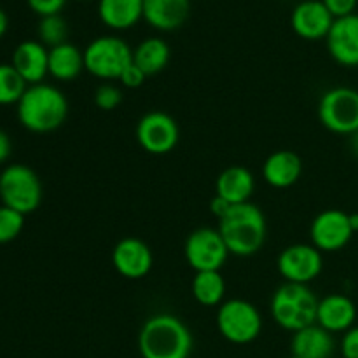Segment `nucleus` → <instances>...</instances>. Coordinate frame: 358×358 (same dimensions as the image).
Segmentation results:
<instances>
[{
	"label": "nucleus",
	"instance_id": "obj_1",
	"mask_svg": "<svg viewBox=\"0 0 358 358\" xmlns=\"http://www.w3.org/2000/svg\"><path fill=\"white\" fill-rule=\"evenodd\" d=\"M194 339L187 325L175 315L159 313L147 318L138 332L142 358H189Z\"/></svg>",
	"mask_w": 358,
	"mask_h": 358
},
{
	"label": "nucleus",
	"instance_id": "obj_2",
	"mask_svg": "<svg viewBox=\"0 0 358 358\" xmlns=\"http://www.w3.org/2000/svg\"><path fill=\"white\" fill-rule=\"evenodd\" d=\"M17 121L31 133H51L69 117V100L51 84H31L17 101Z\"/></svg>",
	"mask_w": 358,
	"mask_h": 358
},
{
	"label": "nucleus",
	"instance_id": "obj_3",
	"mask_svg": "<svg viewBox=\"0 0 358 358\" xmlns=\"http://www.w3.org/2000/svg\"><path fill=\"white\" fill-rule=\"evenodd\" d=\"M219 233L227 245L229 254L238 257H250L257 254L268 236V222L254 203L233 205L226 217L219 220Z\"/></svg>",
	"mask_w": 358,
	"mask_h": 358
},
{
	"label": "nucleus",
	"instance_id": "obj_4",
	"mask_svg": "<svg viewBox=\"0 0 358 358\" xmlns=\"http://www.w3.org/2000/svg\"><path fill=\"white\" fill-rule=\"evenodd\" d=\"M318 299L313 290L301 283L285 282L271 297V317L282 329L297 332L317 324Z\"/></svg>",
	"mask_w": 358,
	"mask_h": 358
},
{
	"label": "nucleus",
	"instance_id": "obj_5",
	"mask_svg": "<svg viewBox=\"0 0 358 358\" xmlns=\"http://www.w3.org/2000/svg\"><path fill=\"white\" fill-rule=\"evenodd\" d=\"M133 63V49L115 35H103L84 49V70L101 80H119Z\"/></svg>",
	"mask_w": 358,
	"mask_h": 358
},
{
	"label": "nucleus",
	"instance_id": "obj_6",
	"mask_svg": "<svg viewBox=\"0 0 358 358\" xmlns=\"http://www.w3.org/2000/svg\"><path fill=\"white\" fill-rule=\"evenodd\" d=\"M2 205L28 215L42 203V182L27 164H9L0 173Z\"/></svg>",
	"mask_w": 358,
	"mask_h": 358
},
{
	"label": "nucleus",
	"instance_id": "obj_7",
	"mask_svg": "<svg viewBox=\"0 0 358 358\" xmlns=\"http://www.w3.org/2000/svg\"><path fill=\"white\" fill-rule=\"evenodd\" d=\"M217 329L226 341L233 345H248L261 334L262 317L248 301H224L217 311Z\"/></svg>",
	"mask_w": 358,
	"mask_h": 358
},
{
	"label": "nucleus",
	"instance_id": "obj_8",
	"mask_svg": "<svg viewBox=\"0 0 358 358\" xmlns=\"http://www.w3.org/2000/svg\"><path fill=\"white\" fill-rule=\"evenodd\" d=\"M318 119L336 135H353L358 131V91L346 86L325 91L318 101Z\"/></svg>",
	"mask_w": 358,
	"mask_h": 358
},
{
	"label": "nucleus",
	"instance_id": "obj_9",
	"mask_svg": "<svg viewBox=\"0 0 358 358\" xmlns=\"http://www.w3.org/2000/svg\"><path fill=\"white\" fill-rule=\"evenodd\" d=\"M184 255L187 264L196 273H199L220 271L231 254L219 229L199 227V229L192 231L185 240Z\"/></svg>",
	"mask_w": 358,
	"mask_h": 358
},
{
	"label": "nucleus",
	"instance_id": "obj_10",
	"mask_svg": "<svg viewBox=\"0 0 358 358\" xmlns=\"http://www.w3.org/2000/svg\"><path fill=\"white\" fill-rule=\"evenodd\" d=\"M136 142L152 156H164L178 145L180 129L170 114L161 110L147 112L136 124Z\"/></svg>",
	"mask_w": 358,
	"mask_h": 358
},
{
	"label": "nucleus",
	"instance_id": "obj_11",
	"mask_svg": "<svg viewBox=\"0 0 358 358\" xmlns=\"http://www.w3.org/2000/svg\"><path fill=\"white\" fill-rule=\"evenodd\" d=\"M276 268L285 282L308 285L320 276L324 269V257L313 245L294 243L280 252Z\"/></svg>",
	"mask_w": 358,
	"mask_h": 358
},
{
	"label": "nucleus",
	"instance_id": "obj_12",
	"mask_svg": "<svg viewBox=\"0 0 358 358\" xmlns=\"http://www.w3.org/2000/svg\"><path fill=\"white\" fill-rule=\"evenodd\" d=\"M350 226V213L338 208H329L318 213L310 227L311 245L320 252H338L345 248L353 238Z\"/></svg>",
	"mask_w": 358,
	"mask_h": 358
},
{
	"label": "nucleus",
	"instance_id": "obj_13",
	"mask_svg": "<svg viewBox=\"0 0 358 358\" xmlns=\"http://www.w3.org/2000/svg\"><path fill=\"white\" fill-rule=\"evenodd\" d=\"M112 264L124 278L140 280L152 269L154 255L145 241L128 236L119 240L112 250Z\"/></svg>",
	"mask_w": 358,
	"mask_h": 358
},
{
	"label": "nucleus",
	"instance_id": "obj_14",
	"mask_svg": "<svg viewBox=\"0 0 358 358\" xmlns=\"http://www.w3.org/2000/svg\"><path fill=\"white\" fill-rule=\"evenodd\" d=\"M290 24L297 37L304 41H320L327 38L334 24V16L329 13L322 0H304L294 7Z\"/></svg>",
	"mask_w": 358,
	"mask_h": 358
},
{
	"label": "nucleus",
	"instance_id": "obj_15",
	"mask_svg": "<svg viewBox=\"0 0 358 358\" xmlns=\"http://www.w3.org/2000/svg\"><path fill=\"white\" fill-rule=\"evenodd\" d=\"M325 42L329 55L338 65L358 66V14L334 20Z\"/></svg>",
	"mask_w": 358,
	"mask_h": 358
},
{
	"label": "nucleus",
	"instance_id": "obj_16",
	"mask_svg": "<svg viewBox=\"0 0 358 358\" xmlns=\"http://www.w3.org/2000/svg\"><path fill=\"white\" fill-rule=\"evenodd\" d=\"M10 65L28 86L41 84L49 73V49L38 41H23L14 49Z\"/></svg>",
	"mask_w": 358,
	"mask_h": 358
},
{
	"label": "nucleus",
	"instance_id": "obj_17",
	"mask_svg": "<svg viewBox=\"0 0 358 358\" xmlns=\"http://www.w3.org/2000/svg\"><path fill=\"white\" fill-rule=\"evenodd\" d=\"M357 320V306L345 294H331L322 297L318 303L317 324L331 334L343 332L353 327Z\"/></svg>",
	"mask_w": 358,
	"mask_h": 358
},
{
	"label": "nucleus",
	"instance_id": "obj_18",
	"mask_svg": "<svg viewBox=\"0 0 358 358\" xmlns=\"http://www.w3.org/2000/svg\"><path fill=\"white\" fill-rule=\"evenodd\" d=\"M191 0H143V20L159 31H173L189 17Z\"/></svg>",
	"mask_w": 358,
	"mask_h": 358
},
{
	"label": "nucleus",
	"instance_id": "obj_19",
	"mask_svg": "<svg viewBox=\"0 0 358 358\" xmlns=\"http://www.w3.org/2000/svg\"><path fill=\"white\" fill-rule=\"evenodd\" d=\"M303 173V161L292 150H276L266 157L262 177L275 189H289L297 184Z\"/></svg>",
	"mask_w": 358,
	"mask_h": 358
},
{
	"label": "nucleus",
	"instance_id": "obj_20",
	"mask_svg": "<svg viewBox=\"0 0 358 358\" xmlns=\"http://www.w3.org/2000/svg\"><path fill=\"white\" fill-rule=\"evenodd\" d=\"M255 191V178L247 166L234 164L220 171L215 182V194L229 201L231 205H241L250 201Z\"/></svg>",
	"mask_w": 358,
	"mask_h": 358
},
{
	"label": "nucleus",
	"instance_id": "obj_21",
	"mask_svg": "<svg viewBox=\"0 0 358 358\" xmlns=\"http://www.w3.org/2000/svg\"><path fill=\"white\" fill-rule=\"evenodd\" d=\"M334 348L332 334L318 324L294 332L290 341V352L299 358H331Z\"/></svg>",
	"mask_w": 358,
	"mask_h": 358
},
{
	"label": "nucleus",
	"instance_id": "obj_22",
	"mask_svg": "<svg viewBox=\"0 0 358 358\" xmlns=\"http://www.w3.org/2000/svg\"><path fill=\"white\" fill-rule=\"evenodd\" d=\"M98 17L110 30H129L143 20V0H98Z\"/></svg>",
	"mask_w": 358,
	"mask_h": 358
},
{
	"label": "nucleus",
	"instance_id": "obj_23",
	"mask_svg": "<svg viewBox=\"0 0 358 358\" xmlns=\"http://www.w3.org/2000/svg\"><path fill=\"white\" fill-rule=\"evenodd\" d=\"M84 70V51H80L77 45L65 42L56 48L49 49V76L56 80L77 79Z\"/></svg>",
	"mask_w": 358,
	"mask_h": 358
},
{
	"label": "nucleus",
	"instance_id": "obj_24",
	"mask_svg": "<svg viewBox=\"0 0 358 358\" xmlns=\"http://www.w3.org/2000/svg\"><path fill=\"white\" fill-rule=\"evenodd\" d=\"M170 45L161 37L143 38L135 49H133V63L145 73L147 77L157 76L163 72L170 63Z\"/></svg>",
	"mask_w": 358,
	"mask_h": 358
},
{
	"label": "nucleus",
	"instance_id": "obj_25",
	"mask_svg": "<svg viewBox=\"0 0 358 358\" xmlns=\"http://www.w3.org/2000/svg\"><path fill=\"white\" fill-rule=\"evenodd\" d=\"M191 292L201 306H219L226 296V282L220 271H199L192 280Z\"/></svg>",
	"mask_w": 358,
	"mask_h": 358
},
{
	"label": "nucleus",
	"instance_id": "obj_26",
	"mask_svg": "<svg viewBox=\"0 0 358 358\" xmlns=\"http://www.w3.org/2000/svg\"><path fill=\"white\" fill-rule=\"evenodd\" d=\"M28 84L10 63H0V105H17Z\"/></svg>",
	"mask_w": 358,
	"mask_h": 358
},
{
	"label": "nucleus",
	"instance_id": "obj_27",
	"mask_svg": "<svg viewBox=\"0 0 358 358\" xmlns=\"http://www.w3.org/2000/svg\"><path fill=\"white\" fill-rule=\"evenodd\" d=\"M38 42L45 45V48H56L59 44H65L66 37H69V24L63 20L59 14H52V16L41 17L37 27Z\"/></svg>",
	"mask_w": 358,
	"mask_h": 358
},
{
	"label": "nucleus",
	"instance_id": "obj_28",
	"mask_svg": "<svg viewBox=\"0 0 358 358\" xmlns=\"http://www.w3.org/2000/svg\"><path fill=\"white\" fill-rule=\"evenodd\" d=\"M24 227V215L7 206H0V245L10 243L21 234Z\"/></svg>",
	"mask_w": 358,
	"mask_h": 358
},
{
	"label": "nucleus",
	"instance_id": "obj_29",
	"mask_svg": "<svg viewBox=\"0 0 358 358\" xmlns=\"http://www.w3.org/2000/svg\"><path fill=\"white\" fill-rule=\"evenodd\" d=\"M93 100L100 110L110 112L122 103V91L115 84L103 83L96 87Z\"/></svg>",
	"mask_w": 358,
	"mask_h": 358
},
{
	"label": "nucleus",
	"instance_id": "obj_30",
	"mask_svg": "<svg viewBox=\"0 0 358 358\" xmlns=\"http://www.w3.org/2000/svg\"><path fill=\"white\" fill-rule=\"evenodd\" d=\"M65 2L66 0H27L28 7L41 17L59 14V10L65 7Z\"/></svg>",
	"mask_w": 358,
	"mask_h": 358
},
{
	"label": "nucleus",
	"instance_id": "obj_31",
	"mask_svg": "<svg viewBox=\"0 0 358 358\" xmlns=\"http://www.w3.org/2000/svg\"><path fill=\"white\" fill-rule=\"evenodd\" d=\"M322 2L327 7L329 13L334 16V20L355 14V9L358 7V0H322Z\"/></svg>",
	"mask_w": 358,
	"mask_h": 358
},
{
	"label": "nucleus",
	"instance_id": "obj_32",
	"mask_svg": "<svg viewBox=\"0 0 358 358\" xmlns=\"http://www.w3.org/2000/svg\"><path fill=\"white\" fill-rule=\"evenodd\" d=\"M341 355L343 358H358V327L355 325L343 334Z\"/></svg>",
	"mask_w": 358,
	"mask_h": 358
},
{
	"label": "nucleus",
	"instance_id": "obj_33",
	"mask_svg": "<svg viewBox=\"0 0 358 358\" xmlns=\"http://www.w3.org/2000/svg\"><path fill=\"white\" fill-rule=\"evenodd\" d=\"M145 79H147L145 73H143L142 70L135 65V63H131V65H129L128 69L122 72L119 83H121L124 87H128V90H135V87L142 86V84L145 83Z\"/></svg>",
	"mask_w": 358,
	"mask_h": 358
},
{
	"label": "nucleus",
	"instance_id": "obj_34",
	"mask_svg": "<svg viewBox=\"0 0 358 358\" xmlns=\"http://www.w3.org/2000/svg\"><path fill=\"white\" fill-rule=\"evenodd\" d=\"M233 208V205H231L229 201H226L224 198H220V196H213L212 201H210V212L213 213V217H215L217 220H222L224 217L229 213V210Z\"/></svg>",
	"mask_w": 358,
	"mask_h": 358
},
{
	"label": "nucleus",
	"instance_id": "obj_35",
	"mask_svg": "<svg viewBox=\"0 0 358 358\" xmlns=\"http://www.w3.org/2000/svg\"><path fill=\"white\" fill-rule=\"evenodd\" d=\"M10 150H13V143H10L9 135L3 129H0V164L9 159Z\"/></svg>",
	"mask_w": 358,
	"mask_h": 358
},
{
	"label": "nucleus",
	"instance_id": "obj_36",
	"mask_svg": "<svg viewBox=\"0 0 358 358\" xmlns=\"http://www.w3.org/2000/svg\"><path fill=\"white\" fill-rule=\"evenodd\" d=\"M7 28H9V17H7L6 10L0 9V38H2L3 35H6Z\"/></svg>",
	"mask_w": 358,
	"mask_h": 358
},
{
	"label": "nucleus",
	"instance_id": "obj_37",
	"mask_svg": "<svg viewBox=\"0 0 358 358\" xmlns=\"http://www.w3.org/2000/svg\"><path fill=\"white\" fill-rule=\"evenodd\" d=\"M350 147H352V152L358 157V131L350 135Z\"/></svg>",
	"mask_w": 358,
	"mask_h": 358
},
{
	"label": "nucleus",
	"instance_id": "obj_38",
	"mask_svg": "<svg viewBox=\"0 0 358 358\" xmlns=\"http://www.w3.org/2000/svg\"><path fill=\"white\" fill-rule=\"evenodd\" d=\"M350 226L353 233H358V213H350Z\"/></svg>",
	"mask_w": 358,
	"mask_h": 358
},
{
	"label": "nucleus",
	"instance_id": "obj_39",
	"mask_svg": "<svg viewBox=\"0 0 358 358\" xmlns=\"http://www.w3.org/2000/svg\"><path fill=\"white\" fill-rule=\"evenodd\" d=\"M289 358H299V357H296V355H290Z\"/></svg>",
	"mask_w": 358,
	"mask_h": 358
}]
</instances>
